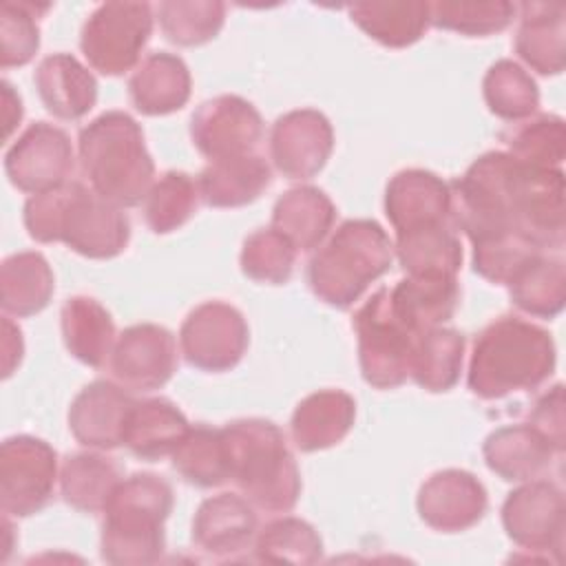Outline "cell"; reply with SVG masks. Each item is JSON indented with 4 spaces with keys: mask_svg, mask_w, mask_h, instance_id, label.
<instances>
[{
    "mask_svg": "<svg viewBox=\"0 0 566 566\" xmlns=\"http://www.w3.org/2000/svg\"><path fill=\"white\" fill-rule=\"evenodd\" d=\"M22 219L31 239L60 241L86 259H113L126 250L130 239L124 208L80 181L31 195Z\"/></svg>",
    "mask_w": 566,
    "mask_h": 566,
    "instance_id": "cell-1",
    "label": "cell"
},
{
    "mask_svg": "<svg viewBox=\"0 0 566 566\" xmlns=\"http://www.w3.org/2000/svg\"><path fill=\"white\" fill-rule=\"evenodd\" d=\"M557 363L551 334L520 316L491 321L475 338L467 382L484 400H497L517 391L537 389Z\"/></svg>",
    "mask_w": 566,
    "mask_h": 566,
    "instance_id": "cell-2",
    "label": "cell"
},
{
    "mask_svg": "<svg viewBox=\"0 0 566 566\" xmlns=\"http://www.w3.org/2000/svg\"><path fill=\"white\" fill-rule=\"evenodd\" d=\"M228 478L243 497L265 513H287L301 495V473L283 431L263 418L232 420L221 427Z\"/></svg>",
    "mask_w": 566,
    "mask_h": 566,
    "instance_id": "cell-3",
    "label": "cell"
},
{
    "mask_svg": "<svg viewBox=\"0 0 566 566\" xmlns=\"http://www.w3.org/2000/svg\"><path fill=\"white\" fill-rule=\"evenodd\" d=\"M77 153L91 188L119 208L142 203L155 184V164L142 126L124 111H106L86 124Z\"/></svg>",
    "mask_w": 566,
    "mask_h": 566,
    "instance_id": "cell-4",
    "label": "cell"
},
{
    "mask_svg": "<svg viewBox=\"0 0 566 566\" xmlns=\"http://www.w3.org/2000/svg\"><path fill=\"white\" fill-rule=\"evenodd\" d=\"M391 261L394 243L380 223L347 219L310 259L307 283L318 301L347 310L391 268Z\"/></svg>",
    "mask_w": 566,
    "mask_h": 566,
    "instance_id": "cell-5",
    "label": "cell"
},
{
    "mask_svg": "<svg viewBox=\"0 0 566 566\" xmlns=\"http://www.w3.org/2000/svg\"><path fill=\"white\" fill-rule=\"evenodd\" d=\"M172 489L155 473L122 480L104 509L102 559L117 566L159 562L166 548L164 524L172 511Z\"/></svg>",
    "mask_w": 566,
    "mask_h": 566,
    "instance_id": "cell-6",
    "label": "cell"
},
{
    "mask_svg": "<svg viewBox=\"0 0 566 566\" xmlns=\"http://www.w3.org/2000/svg\"><path fill=\"white\" fill-rule=\"evenodd\" d=\"M526 168L504 150L480 155L467 172L453 181L451 217L471 243L513 232L517 228L520 199Z\"/></svg>",
    "mask_w": 566,
    "mask_h": 566,
    "instance_id": "cell-7",
    "label": "cell"
},
{
    "mask_svg": "<svg viewBox=\"0 0 566 566\" xmlns=\"http://www.w3.org/2000/svg\"><path fill=\"white\" fill-rule=\"evenodd\" d=\"M358 365L367 385L376 389L400 387L411 371L416 338L394 314L389 287L376 290L354 314Z\"/></svg>",
    "mask_w": 566,
    "mask_h": 566,
    "instance_id": "cell-8",
    "label": "cell"
},
{
    "mask_svg": "<svg viewBox=\"0 0 566 566\" xmlns=\"http://www.w3.org/2000/svg\"><path fill=\"white\" fill-rule=\"evenodd\" d=\"M153 22L155 15L148 2H104L86 18L80 49L102 75H122L133 66L137 69Z\"/></svg>",
    "mask_w": 566,
    "mask_h": 566,
    "instance_id": "cell-9",
    "label": "cell"
},
{
    "mask_svg": "<svg viewBox=\"0 0 566 566\" xmlns=\"http://www.w3.org/2000/svg\"><path fill=\"white\" fill-rule=\"evenodd\" d=\"M57 480L55 449L33 436H11L0 449V504L4 515L29 517L53 497Z\"/></svg>",
    "mask_w": 566,
    "mask_h": 566,
    "instance_id": "cell-10",
    "label": "cell"
},
{
    "mask_svg": "<svg viewBox=\"0 0 566 566\" xmlns=\"http://www.w3.org/2000/svg\"><path fill=\"white\" fill-rule=\"evenodd\" d=\"M502 526L513 544L528 553H555L564 548L566 502L557 484L548 480H526L511 491L502 504Z\"/></svg>",
    "mask_w": 566,
    "mask_h": 566,
    "instance_id": "cell-11",
    "label": "cell"
},
{
    "mask_svg": "<svg viewBox=\"0 0 566 566\" xmlns=\"http://www.w3.org/2000/svg\"><path fill=\"white\" fill-rule=\"evenodd\" d=\"M250 329L243 314L223 301L197 305L181 323L179 345L188 365L201 371H228L245 354Z\"/></svg>",
    "mask_w": 566,
    "mask_h": 566,
    "instance_id": "cell-12",
    "label": "cell"
},
{
    "mask_svg": "<svg viewBox=\"0 0 566 566\" xmlns=\"http://www.w3.org/2000/svg\"><path fill=\"white\" fill-rule=\"evenodd\" d=\"M73 166L71 137L49 122L31 124L4 155V172L11 186L31 195L69 184Z\"/></svg>",
    "mask_w": 566,
    "mask_h": 566,
    "instance_id": "cell-13",
    "label": "cell"
},
{
    "mask_svg": "<svg viewBox=\"0 0 566 566\" xmlns=\"http://www.w3.org/2000/svg\"><path fill=\"white\" fill-rule=\"evenodd\" d=\"M108 367L124 389H161L177 371V340L161 325H130L117 336Z\"/></svg>",
    "mask_w": 566,
    "mask_h": 566,
    "instance_id": "cell-14",
    "label": "cell"
},
{
    "mask_svg": "<svg viewBox=\"0 0 566 566\" xmlns=\"http://www.w3.org/2000/svg\"><path fill=\"white\" fill-rule=\"evenodd\" d=\"M190 137L201 155L212 159L254 153L263 137L259 111L239 95H217L203 102L190 119Z\"/></svg>",
    "mask_w": 566,
    "mask_h": 566,
    "instance_id": "cell-15",
    "label": "cell"
},
{
    "mask_svg": "<svg viewBox=\"0 0 566 566\" xmlns=\"http://www.w3.org/2000/svg\"><path fill=\"white\" fill-rule=\"evenodd\" d=\"M334 150L329 119L314 108H296L281 115L270 130V157L287 179H312L323 170Z\"/></svg>",
    "mask_w": 566,
    "mask_h": 566,
    "instance_id": "cell-16",
    "label": "cell"
},
{
    "mask_svg": "<svg viewBox=\"0 0 566 566\" xmlns=\"http://www.w3.org/2000/svg\"><path fill=\"white\" fill-rule=\"evenodd\" d=\"M420 520L440 533L475 526L489 506L484 484L469 471L444 469L429 475L416 497Z\"/></svg>",
    "mask_w": 566,
    "mask_h": 566,
    "instance_id": "cell-17",
    "label": "cell"
},
{
    "mask_svg": "<svg viewBox=\"0 0 566 566\" xmlns=\"http://www.w3.org/2000/svg\"><path fill=\"white\" fill-rule=\"evenodd\" d=\"M385 214L396 234L444 226L451 217V188L429 170H400L387 184Z\"/></svg>",
    "mask_w": 566,
    "mask_h": 566,
    "instance_id": "cell-18",
    "label": "cell"
},
{
    "mask_svg": "<svg viewBox=\"0 0 566 566\" xmlns=\"http://www.w3.org/2000/svg\"><path fill=\"white\" fill-rule=\"evenodd\" d=\"M135 400L122 385L95 380L86 385L71 402L69 429L73 438L88 449H117L124 440V427Z\"/></svg>",
    "mask_w": 566,
    "mask_h": 566,
    "instance_id": "cell-19",
    "label": "cell"
},
{
    "mask_svg": "<svg viewBox=\"0 0 566 566\" xmlns=\"http://www.w3.org/2000/svg\"><path fill=\"white\" fill-rule=\"evenodd\" d=\"M256 533L254 506L237 493H219L203 500L192 517V542L217 559H232L248 551Z\"/></svg>",
    "mask_w": 566,
    "mask_h": 566,
    "instance_id": "cell-20",
    "label": "cell"
},
{
    "mask_svg": "<svg viewBox=\"0 0 566 566\" xmlns=\"http://www.w3.org/2000/svg\"><path fill=\"white\" fill-rule=\"evenodd\" d=\"M33 82L44 108L57 119H82L97 102L95 75L71 53L46 55L38 64Z\"/></svg>",
    "mask_w": 566,
    "mask_h": 566,
    "instance_id": "cell-21",
    "label": "cell"
},
{
    "mask_svg": "<svg viewBox=\"0 0 566 566\" xmlns=\"http://www.w3.org/2000/svg\"><path fill=\"white\" fill-rule=\"evenodd\" d=\"M458 301H460L458 276L407 274V279L389 287L391 310L413 336H420L451 321L458 307Z\"/></svg>",
    "mask_w": 566,
    "mask_h": 566,
    "instance_id": "cell-22",
    "label": "cell"
},
{
    "mask_svg": "<svg viewBox=\"0 0 566 566\" xmlns=\"http://www.w3.org/2000/svg\"><path fill=\"white\" fill-rule=\"evenodd\" d=\"M515 53L539 75H559L566 64V7L559 2L517 4Z\"/></svg>",
    "mask_w": 566,
    "mask_h": 566,
    "instance_id": "cell-23",
    "label": "cell"
},
{
    "mask_svg": "<svg viewBox=\"0 0 566 566\" xmlns=\"http://www.w3.org/2000/svg\"><path fill=\"white\" fill-rule=\"evenodd\" d=\"M190 71L179 55L157 51L146 55L128 80V95L142 115H168L190 99Z\"/></svg>",
    "mask_w": 566,
    "mask_h": 566,
    "instance_id": "cell-24",
    "label": "cell"
},
{
    "mask_svg": "<svg viewBox=\"0 0 566 566\" xmlns=\"http://www.w3.org/2000/svg\"><path fill=\"white\" fill-rule=\"evenodd\" d=\"M356 402L347 391L321 389L305 396L290 422L294 447L312 453L338 444L354 427Z\"/></svg>",
    "mask_w": 566,
    "mask_h": 566,
    "instance_id": "cell-25",
    "label": "cell"
},
{
    "mask_svg": "<svg viewBox=\"0 0 566 566\" xmlns=\"http://www.w3.org/2000/svg\"><path fill=\"white\" fill-rule=\"evenodd\" d=\"M272 181L268 161L256 153L212 159L199 175V197L210 208H241L256 201Z\"/></svg>",
    "mask_w": 566,
    "mask_h": 566,
    "instance_id": "cell-26",
    "label": "cell"
},
{
    "mask_svg": "<svg viewBox=\"0 0 566 566\" xmlns=\"http://www.w3.org/2000/svg\"><path fill=\"white\" fill-rule=\"evenodd\" d=\"M482 455L486 467L506 482H526L539 478L555 449L533 424H506L486 436Z\"/></svg>",
    "mask_w": 566,
    "mask_h": 566,
    "instance_id": "cell-27",
    "label": "cell"
},
{
    "mask_svg": "<svg viewBox=\"0 0 566 566\" xmlns=\"http://www.w3.org/2000/svg\"><path fill=\"white\" fill-rule=\"evenodd\" d=\"M190 424L181 409L166 398H148L133 405L122 444L142 460H159L172 455L181 444Z\"/></svg>",
    "mask_w": 566,
    "mask_h": 566,
    "instance_id": "cell-28",
    "label": "cell"
},
{
    "mask_svg": "<svg viewBox=\"0 0 566 566\" xmlns=\"http://www.w3.org/2000/svg\"><path fill=\"white\" fill-rule=\"evenodd\" d=\"M62 338L73 358L88 367H104L115 347V323L108 310L91 296H71L60 312Z\"/></svg>",
    "mask_w": 566,
    "mask_h": 566,
    "instance_id": "cell-29",
    "label": "cell"
},
{
    "mask_svg": "<svg viewBox=\"0 0 566 566\" xmlns=\"http://www.w3.org/2000/svg\"><path fill=\"white\" fill-rule=\"evenodd\" d=\"M336 219L332 199L314 186H296L283 192L272 208V228L296 250L310 252L323 243Z\"/></svg>",
    "mask_w": 566,
    "mask_h": 566,
    "instance_id": "cell-30",
    "label": "cell"
},
{
    "mask_svg": "<svg viewBox=\"0 0 566 566\" xmlns=\"http://www.w3.org/2000/svg\"><path fill=\"white\" fill-rule=\"evenodd\" d=\"M349 18L371 40L389 49L418 42L431 24L429 2L420 0H371L347 7Z\"/></svg>",
    "mask_w": 566,
    "mask_h": 566,
    "instance_id": "cell-31",
    "label": "cell"
},
{
    "mask_svg": "<svg viewBox=\"0 0 566 566\" xmlns=\"http://www.w3.org/2000/svg\"><path fill=\"white\" fill-rule=\"evenodd\" d=\"M55 290L49 261L40 252H15L0 268V303L7 316H33L42 312Z\"/></svg>",
    "mask_w": 566,
    "mask_h": 566,
    "instance_id": "cell-32",
    "label": "cell"
},
{
    "mask_svg": "<svg viewBox=\"0 0 566 566\" xmlns=\"http://www.w3.org/2000/svg\"><path fill=\"white\" fill-rule=\"evenodd\" d=\"M122 480L111 458L99 453H73L62 462L60 493L75 511L102 513Z\"/></svg>",
    "mask_w": 566,
    "mask_h": 566,
    "instance_id": "cell-33",
    "label": "cell"
},
{
    "mask_svg": "<svg viewBox=\"0 0 566 566\" xmlns=\"http://www.w3.org/2000/svg\"><path fill=\"white\" fill-rule=\"evenodd\" d=\"M464 336L451 327H433L416 338L409 376L431 394L449 391L462 371Z\"/></svg>",
    "mask_w": 566,
    "mask_h": 566,
    "instance_id": "cell-34",
    "label": "cell"
},
{
    "mask_svg": "<svg viewBox=\"0 0 566 566\" xmlns=\"http://www.w3.org/2000/svg\"><path fill=\"white\" fill-rule=\"evenodd\" d=\"M396 256L411 276L444 274L458 276L462 265V245L449 226H429L396 234Z\"/></svg>",
    "mask_w": 566,
    "mask_h": 566,
    "instance_id": "cell-35",
    "label": "cell"
},
{
    "mask_svg": "<svg viewBox=\"0 0 566 566\" xmlns=\"http://www.w3.org/2000/svg\"><path fill=\"white\" fill-rule=\"evenodd\" d=\"M506 287L515 307L537 318H553L566 301L564 259L542 252Z\"/></svg>",
    "mask_w": 566,
    "mask_h": 566,
    "instance_id": "cell-36",
    "label": "cell"
},
{
    "mask_svg": "<svg viewBox=\"0 0 566 566\" xmlns=\"http://www.w3.org/2000/svg\"><path fill=\"white\" fill-rule=\"evenodd\" d=\"M172 467L188 484L201 489H212L230 480L221 429L190 427L181 444L172 451Z\"/></svg>",
    "mask_w": 566,
    "mask_h": 566,
    "instance_id": "cell-37",
    "label": "cell"
},
{
    "mask_svg": "<svg viewBox=\"0 0 566 566\" xmlns=\"http://www.w3.org/2000/svg\"><path fill=\"white\" fill-rule=\"evenodd\" d=\"M482 95L489 111L506 122L531 117L539 106L535 80L513 60H497L482 80Z\"/></svg>",
    "mask_w": 566,
    "mask_h": 566,
    "instance_id": "cell-38",
    "label": "cell"
},
{
    "mask_svg": "<svg viewBox=\"0 0 566 566\" xmlns=\"http://www.w3.org/2000/svg\"><path fill=\"white\" fill-rule=\"evenodd\" d=\"M157 20L168 42L201 46L219 35L226 22V4L219 0H166L157 7Z\"/></svg>",
    "mask_w": 566,
    "mask_h": 566,
    "instance_id": "cell-39",
    "label": "cell"
},
{
    "mask_svg": "<svg viewBox=\"0 0 566 566\" xmlns=\"http://www.w3.org/2000/svg\"><path fill=\"white\" fill-rule=\"evenodd\" d=\"M517 13V4L506 0H438L429 2L431 24L469 38L504 31Z\"/></svg>",
    "mask_w": 566,
    "mask_h": 566,
    "instance_id": "cell-40",
    "label": "cell"
},
{
    "mask_svg": "<svg viewBox=\"0 0 566 566\" xmlns=\"http://www.w3.org/2000/svg\"><path fill=\"white\" fill-rule=\"evenodd\" d=\"M254 555L270 564H316L323 557V539L305 520L281 517L256 533Z\"/></svg>",
    "mask_w": 566,
    "mask_h": 566,
    "instance_id": "cell-41",
    "label": "cell"
},
{
    "mask_svg": "<svg viewBox=\"0 0 566 566\" xmlns=\"http://www.w3.org/2000/svg\"><path fill=\"white\" fill-rule=\"evenodd\" d=\"M197 181L181 170L161 175L144 199V219L155 234L179 230L197 210L199 201Z\"/></svg>",
    "mask_w": 566,
    "mask_h": 566,
    "instance_id": "cell-42",
    "label": "cell"
},
{
    "mask_svg": "<svg viewBox=\"0 0 566 566\" xmlns=\"http://www.w3.org/2000/svg\"><path fill=\"white\" fill-rule=\"evenodd\" d=\"M506 153L531 168H559L566 155V128L557 115L531 117L504 135Z\"/></svg>",
    "mask_w": 566,
    "mask_h": 566,
    "instance_id": "cell-43",
    "label": "cell"
},
{
    "mask_svg": "<svg viewBox=\"0 0 566 566\" xmlns=\"http://www.w3.org/2000/svg\"><path fill=\"white\" fill-rule=\"evenodd\" d=\"M544 250L522 232H504L473 243V270L497 285H509Z\"/></svg>",
    "mask_w": 566,
    "mask_h": 566,
    "instance_id": "cell-44",
    "label": "cell"
},
{
    "mask_svg": "<svg viewBox=\"0 0 566 566\" xmlns=\"http://www.w3.org/2000/svg\"><path fill=\"white\" fill-rule=\"evenodd\" d=\"M296 252L298 250L279 230L261 228L243 241L239 256L241 272L256 283H287L294 272Z\"/></svg>",
    "mask_w": 566,
    "mask_h": 566,
    "instance_id": "cell-45",
    "label": "cell"
},
{
    "mask_svg": "<svg viewBox=\"0 0 566 566\" xmlns=\"http://www.w3.org/2000/svg\"><path fill=\"white\" fill-rule=\"evenodd\" d=\"M51 4L35 2H2L0 4V66H24L40 49L38 18Z\"/></svg>",
    "mask_w": 566,
    "mask_h": 566,
    "instance_id": "cell-46",
    "label": "cell"
},
{
    "mask_svg": "<svg viewBox=\"0 0 566 566\" xmlns=\"http://www.w3.org/2000/svg\"><path fill=\"white\" fill-rule=\"evenodd\" d=\"M566 418H564V385L551 387L544 396L537 398L528 413V424H533L555 449V453L564 451L566 442Z\"/></svg>",
    "mask_w": 566,
    "mask_h": 566,
    "instance_id": "cell-47",
    "label": "cell"
},
{
    "mask_svg": "<svg viewBox=\"0 0 566 566\" xmlns=\"http://www.w3.org/2000/svg\"><path fill=\"white\" fill-rule=\"evenodd\" d=\"M24 354V343H22V332L20 327L4 316L2 318V376L9 378L15 367L20 365Z\"/></svg>",
    "mask_w": 566,
    "mask_h": 566,
    "instance_id": "cell-48",
    "label": "cell"
},
{
    "mask_svg": "<svg viewBox=\"0 0 566 566\" xmlns=\"http://www.w3.org/2000/svg\"><path fill=\"white\" fill-rule=\"evenodd\" d=\"M2 117H4V137L9 139L13 128L22 119V99L7 80L2 82Z\"/></svg>",
    "mask_w": 566,
    "mask_h": 566,
    "instance_id": "cell-49",
    "label": "cell"
}]
</instances>
